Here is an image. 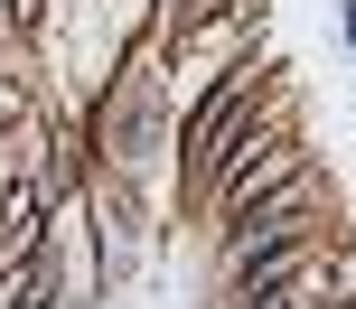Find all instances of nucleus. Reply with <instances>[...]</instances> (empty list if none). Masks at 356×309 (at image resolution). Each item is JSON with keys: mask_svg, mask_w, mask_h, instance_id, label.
<instances>
[{"mask_svg": "<svg viewBox=\"0 0 356 309\" xmlns=\"http://www.w3.org/2000/svg\"><path fill=\"white\" fill-rule=\"evenodd\" d=\"M263 103H272V75L253 66V56H225V66L207 75V94H197L188 112H178V131H169V150H178V197H207V178L234 160V141H244L253 122H263Z\"/></svg>", "mask_w": 356, "mask_h": 309, "instance_id": "f257e3e1", "label": "nucleus"}, {"mask_svg": "<svg viewBox=\"0 0 356 309\" xmlns=\"http://www.w3.org/2000/svg\"><path fill=\"white\" fill-rule=\"evenodd\" d=\"M300 169H309V141H300V122H291V103L272 94V103H263V122H253L244 141H234V160L207 178L197 216H207V225H225V216H244V206H263L272 187H291Z\"/></svg>", "mask_w": 356, "mask_h": 309, "instance_id": "f03ea898", "label": "nucleus"}, {"mask_svg": "<svg viewBox=\"0 0 356 309\" xmlns=\"http://www.w3.org/2000/svg\"><path fill=\"white\" fill-rule=\"evenodd\" d=\"M94 131H104V150L122 169H150V150H169V122H160V75L131 66L122 94H113V112H94Z\"/></svg>", "mask_w": 356, "mask_h": 309, "instance_id": "7ed1b4c3", "label": "nucleus"}, {"mask_svg": "<svg viewBox=\"0 0 356 309\" xmlns=\"http://www.w3.org/2000/svg\"><path fill=\"white\" fill-rule=\"evenodd\" d=\"M338 244H319V253L300 262V272H282L272 291H234V309H338Z\"/></svg>", "mask_w": 356, "mask_h": 309, "instance_id": "20e7f679", "label": "nucleus"}, {"mask_svg": "<svg viewBox=\"0 0 356 309\" xmlns=\"http://www.w3.org/2000/svg\"><path fill=\"white\" fill-rule=\"evenodd\" d=\"M10 37H29V10H19V0H0V47H10Z\"/></svg>", "mask_w": 356, "mask_h": 309, "instance_id": "39448f33", "label": "nucleus"}, {"mask_svg": "<svg viewBox=\"0 0 356 309\" xmlns=\"http://www.w3.org/2000/svg\"><path fill=\"white\" fill-rule=\"evenodd\" d=\"M338 309H356V300H338Z\"/></svg>", "mask_w": 356, "mask_h": 309, "instance_id": "423d86ee", "label": "nucleus"}]
</instances>
